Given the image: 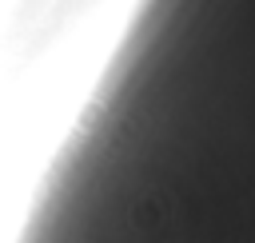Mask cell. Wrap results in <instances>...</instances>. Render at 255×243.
I'll return each mask as SVG.
<instances>
[{"label": "cell", "instance_id": "1", "mask_svg": "<svg viewBox=\"0 0 255 243\" xmlns=\"http://www.w3.org/2000/svg\"><path fill=\"white\" fill-rule=\"evenodd\" d=\"M28 227L255 239V0H139Z\"/></svg>", "mask_w": 255, "mask_h": 243}, {"label": "cell", "instance_id": "2", "mask_svg": "<svg viewBox=\"0 0 255 243\" xmlns=\"http://www.w3.org/2000/svg\"><path fill=\"white\" fill-rule=\"evenodd\" d=\"M96 0H24L20 8V32L32 40L56 36L64 24H72L76 16H84Z\"/></svg>", "mask_w": 255, "mask_h": 243}]
</instances>
